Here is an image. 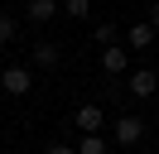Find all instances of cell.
<instances>
[{
  "instance_id": "obj_13",
  "label": "cell",
  "mask_w": 159,
  "mask_h": 154,
  "mask_svg": "<svg viewBox=\"0 0 159 154\" xmlns=\"http://www.w3.org/2000/svg\"><path fill=\"white\" fill-rule=\"evenodd\" d=\"M43 154H77V149H72V144H48Z\"/></svg>"
},
{
  "instance_id": "obj_6",
  "label": "cell",
  "mask_w": 159,
  "mask_h": 154,
  "mask_svg": "<svg viewBox=\"0 0 159 154\" xmlns=\"http://www.w3.org/2000/svg\"><path fill=\"white\" fill-rule=\"evenodd\" d=\"M120 38H125L130 48H149V43H154V29H149V24H130Z\"/></svg>"
},
{
  "instance_id": "obj_2",
  "label": "cell",
  "mask_w": 159,
  "mask_h": 154,
  "mask_svg": "<svg viewBox=\"0 0 159 154\" xmlns=\"http://www.w3.org/2000/svg\"><path fill=\"white\" fill-rule=\"evenodd\" d=\"M29 87H34L29 67H20V63H15V67H5V72H0V92H5V96H24Z\"/></svg>"
},
{
  "instance_id": "obj_1",
  "label": "cell",
  "mask_w": 159,
  "mask_h": 154,
  "mask_svg": "<svg viewBox=\"0 0 159 154\" xmlns=\"http://www.w3.org/2000/svg\"><path fill=\"white\" fill-rule=\"evenodd\" d=\"M72 125H77L82 135H101V125H106V111H101L97 101H87V106H77V111H72Z\"/></svg>"
},
{
  "instance_id": "obj_8",
  "label": "cell",
  "mask_w": 159,
  "mask_h": 154,
  "mask_svg": "<svg viewBox=\"0 0 159 154\" xmlns=\"http://www.w3.org/2000/svg\"><path fill=\"white\" fill-rule=\"evenodd\" d=\"M34 63H39V67H53V63H58V43H39V48H34Z\"/></svg>"
},
{
  "instance_id": "obj_7",
  "label": "cell",
  "mask_w": 159,
  "mask_h": 154,
  "mask_svg": "<svg viewBox=\"0 0 159 154\" xmlns=\"http://www.w3.org/2000/svg\"><path fill=\"white\" fill-rule=\"evenodd\" d=\"M53 15H58V0H29V19L34 24H48Z\"/></svg>"
},
{
  "instance_id": "obj_11",
  "label": "cell",
  "mask_w": 159,
  "mask_h": 154,
  "mask_svg": "<svg viewBox=\"0 0 159 154\" xmlns=\"http://www.w3.org/2000/svg\"><path fill=\"white\" fill-rule=\"evenodd\" d=\"M63 10H68L72 19H87L92 15V0H63Z\"/></svg>"
},
{
  "instance_id": "obj_3",
  "label": "cell",
  "mask_w": 159,
  "mask_h": 154,
  "mask_svg": "<svg viewBox=\"0 0 159 154\" xmlns=\"http://www.w3.org/2000/svg\"><path fill=\"white\" fill-rule=\"evenodd\" d=\"M125 92H130V96H140V101H149V96L159 92V72H154V67H140V72H130Z\"/></svg>"
},
{
  "instance_id": "obj_9",
  "label": "cell",
  "mask_w": 159,
  "mask_h": 154,
  "mask_svg": "<svg viewBox=\"0 0 159 154\" xmlns=\"http://www.w3.org/2000/svg\"><path fill=\"white\" fill-rule=\"evenodd\" d=\"M92 38H97L101 48H111V43H116V38H120V29H116V24H111V19H106V24H97V34H92Z\"/></svg>"
},
{
  "instance_id": "obj_12",
  "label": "cell",
  "mask_w": 159,
  "mask_h": 154,
  "mask_svg": "<svg viewBox=\"0 0 159 154\" xmlns=\"http://www.w3.org/2000/svg\"><path fill=\"white\" fill-rule=\"evenodd\" d=\"M5 38H15V19L10 15H0V43H5Z\"/></svg>"
},
{
  "instance_id": "obj_4",
  "label": "cell",
  "mask_w": 159,
  "mask_h": 154,
  "mask_svg": "<svg viewBox=\"0 0 159 154\" xmlns=\"http://www.w3.org/2000/svg\"><path fill=\"white\" fill-rule=\"evenodd\" d=\"M140 140H145V120H140V116H120L116 120V144L130 149V144H140Z\"/></svg>"
},
{
  "instance_id": "obj_14",
  "label": "cell",
  "mask_w": 159,
  "mask_h": 154,
  "mask_svg": "<svg viewBox=\"0 0 159 154\" xmlns=\"http://www.w3.org/2000/svg\"><path fill=\"white\" fill-rule=\"evenodd\" d=\"M149 29H159V0L149 5Z\"/></svg>"
},
{
  "instance_id": "obj_15",
  "label": "cell",
  "mask_w": 159,
  "mask_h": 154,
  "mask_svg": "<svg viewBox=\"0 0 159 154\" xmlns=\"http://www.w3.org/2000/svg\"><path fill=\"white\" fill-rule=\"evenodd\" d=\"M0 101H5V92H0Z\"/></svg>"
},
{
  "instance_id": "obj_5",
  "label": "cell",
  "mask_w": 159,
  "mask_h": 154,
  "mask_svg": "<svg viewBox=\"0 0 159 154\" xmlns=\"http://www.w3.org/2000/svg\"><path fill=\"white\" fill-rule=\"evenodd\" d=\"M125 67H130V58H125V48H120V43L101 48V72H106V77H120Z\"/></svg>"
},
{
  "instance_id": "obj_10",
  "label": "cell",
  "mask_w": 159,
  "mask_h": 154,
  "mask_svg": "<svg viewBox=\"0 0 159 154\" xmlns=\"http://www.w3.org/2000/svg\"><path fill=\"white\" fill-rule=\"evenodd\" d=\"M77 154H106V140H101V135H82Z\"/></svg>"
}]
</instances>
